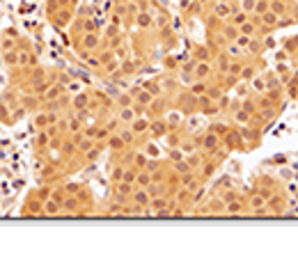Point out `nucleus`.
Listing matches in <instances>:
<instances>
[{
  "instance_id": "obj_1",
  "label": "nucleus",
  "mask_w": 298,
  "mask_h": 268,
  "mask_svg": "<svg viewBox=\"0 0 298 268\" xmlns=\"http://www.w3.org/2000/svg\"><path fill=\"white\" fill-rule=\"evenodd\" d=\"M170 108H172V97H168V94H163V97H156L149 106H147L145 115H149L152 119L156 117H165V113H168Z\"/></svg>"
},
{
  "instance_id": "obj_2",
  "label": "nucleus",
  "mask_w": 298,
  "mask_h": 268,
  "mask_svg": "<svg viewBox=\"0 0 298 268\" xmlns=\"http://www.w3.org/2000/svg\"><path fill=\"white\" fill-rule=\"evenodd\" d=\"M206 7H209V14H211L213 19H218V21H227L234 10L232 0H209Z\"/></svg>"
},
{
  "instance_id": "obj_3",
  "label": "nucleus",
  "mask_w": 298,
  "mask_h": 268,
  "mask_svg": "<svg viewBox=\"0 0 298 268\" xmlns=\"http://www.w3.org/2000/svg\"><path fill=\"white\" fill-rule=\"evenodd\" d=\"M220 142L229 154H232V151H245V140H243V135H241L238 129H229L227 133L220 138Z\"/></svg>"
},
{
  "instance_id": "obj_4",
  "label": "nucleus",
  "mask_w": 298,
  "mask_h": 268,
  "mask_svg": "<svg viewBox=\"0 0 298 268\" xmlns=\"http://www.w3.org/2000/svg\"><path fill=\"white\" fill-rule=\"evenodd\" d=\"M78 53H92V51H99L101 46V33L92 30V33H85L81 39H78Z\"/></svg>"
},
{
  "instance_id": "obj_5",
  "label": "nucleus",
  "mask_w": 298,
  "mask_h": 268,
  "mask_svg": "<svg viewBox=\"0 0 298 268\" xmlns=\"http://www.w3.org/2000/svg\"><path fill=\"white\" fill-rule=\"evenodd\" d=\"M60 119V113H53V110H44V108H39L37 113H35V129L42 131V129H49L51 124H55Z\"/></svg>"
},
{
  "instance_id": "obj_6",
  "label": "nucleus",
  "mask_w": 298,
  "mask_h": 268,
  "mask_svg": "<svg viewBox=\"0 0 298 268\" xmlns=\"http://www.w3.org/2000/svg\"><path fill=\"white\" fill-rule=\"evenodd\" d=\"M168 131H170V126H168V122H165V117H156V119H152L147 133H149V138L152 140H161V138L168 135Z\"/></svg>"
},
{
  "instance_id": "obj_7",
  "label": "nucleus",
  "mask_w": 298,
  "mask_h": 268,
  "mask_svg": "<svg viewBox=\"0 0 298 268\" xmlns=\"http://www.w3.org/2000/svg\"><path fill=\"white\" fill-rule=\"evenodd\" d=\"M37 67V53L33 49H19V67L17 69H33Z\"/></svg>"
},
{
  "instance_id": "obj_8",
  "label": "nucleus",
  "mask_w": 298,
  "mask_h": 268,
  "mask_svg": "<svg viewBox=\"0 0 298 268\" xmlns=\"http://www.w3.org/2000/svg\"><path fill=\"white\" fill-rule=\"evenodd\" d=\"M193 74H195V81H211L213 74H216V69H213L211 62H195Z\"/></svg>"
},
{
  "instance_id": "obj_9",
  "label": "nucleus",
  "mask_w": 298,
  "mask_h": 268,
  "mask_svg": "<svg viewBox=\"0 0 298 268\" xmlns=\"http://www.w3.org/2000/svg\"><path fill=\"white\" fill-rule=\"evenodd\" d=\"M275 188H277V181L273 177H261L259 181L255 183V193L264 195V197H268V195L275 193Z\"/></svg>"
},
{
  "instance_id": "obj_10",
  "label": "nucleus",
  "mask_w": 298,
  "mask_h": 268,
  "mask_svg": "<svg viewBox=\"0 0 298 268\" xmlns=\"http://www.w3.org/2000/svg\"><path fill=\"white\" fill-rule=\"evenodd\" d=\"M149 124H152V117H149V115H138V117L129 124V129L133 131L136 138H138V135H145L147 131H149Z\"/></svg>"
},
{
  "instance_id": "obj_11",
  "label": "nucleus",
  "mask_w": 298,
  "mask_h": 268,
  "mask_svg": "<svg viewBox=\"0 0 298 268\" xmlns=\"http://www.w3.org/2000/svg\"><path fill=\"white\" fill-rule=\"evenodd\" d=\"M71 110L74 113H81V110H90V92L83 90L78 94L71 97Z\"/></svg>"
},
{
  "instance_id": "obj_12",
  "label": "nucleus",
  "mask_w": 298,
  "mask_h": 268,
  "mask_svg": "<svg viewBox=\"0 0 298 268\" xmlns=\"http://www.w3.org/2000/svg\"><path fill=\"white\" fill-rule=\"evenodd\" d=\"M291 3L289 0H268V12L277 14V17H289L291 14Z\"/></svg>"
},
{
  "instance_id": "obj_13",
  "label": "nucleus",
  "mask_w": 298,
  "mask_h": 268,
  "mask_svg": "<svg viewBox=\"0 0 298 268\" xmlns=\"http://www.w3.org/2000/svg\"><path fill=\"white\" fill-rule=\"evenodd\" d=\"M236 213H248V206H245V197L238 195L236 199L225 204V215H236Z\"/></svg>"
},
{
  "instance_id": "obj_14",
  "label": "nucleus",
  "mask_w": 298,
  "mask_h": 268,
  "mask_svg": "<svg viewBox=\"0 0 298 268\" xmlns=\"http://www.w3.org/2000/svg\"><path fill=\"white\" fill-rule=\"evenodd\" d=\"M12 49H19V35H17V30L10 28V30L3 35V39H0V53L12 51Z\"/></svg>"
},
{
  "instance_id": "obj_15",
  "label": "nucleus",
  "mask_w": 298,
  "mask_h": 268,
  "mask_svg": "<svg viewBox=\"0 0 298 268\" xmlns=\"http://www.w3.org/2000/svg\"><path fill=\"white\" fill-rule=\"evenodd\" d=\"M65 85H62V83H58V81H53L51 83V87L46 92H44L42 94V103H49V101H55V99H60L62 97V94H65Z\"/></svg>"
},
{
  "instance_id": "obj_16",
  "label": "nucleus",
  "mask_w": 298,
  "mask_h": 268,
  "mask_svg": "<svg viewBox=\"0 0 298 268\" xmlns=\"http://www.w3.org/2000/svg\"><path fill=\"white\" fill-rule=\"evenodd\" d=\"M133 23H136L140 30H152V28H154V14H152V10L138 12L136 19H133Z\"/></svg>"
},
{
  "instance_id": "obj_17",
  "label": "nucleus",
  "mask_w": 298,
  "mask_h": 268,
  "mask_svg": "<svg viewBox=\"0 0 298 268\" xmlns=\"http://www.w3.org/2000/svg\"><path fill=\"white\" fill-rule=\"evenodd\" d=\"M126 147H129V145L122 140V135H119V133H110L108 140H106V149H108L110 154H119V151H124Z\"/></svg>"
},
{
  "instance_id": "obj_18",
  "label": "nucleus",
  "mask_w": 298,
  "mask_h": 268,
  "mask_svg": "<svg viewBox=\"0 0 298 268\" xmlns=\"http://www.w3.org/2000/svg\"><path fill=\"white\" fill-rule=\"evenodd\" d=\"M131 202L145 209V206H149V202H152V195H149V190H147V188L136 186V190H133V195H131Z\"/></svg>"
},
{
  "instance_id": "obj_19",
  "label": "nucleus",
  "mask_w": 298,
  "mask_h": 268,
  "mask_svg": "<svg viewBox=\"0 0 298 268\" xmlns=\"http://www.w3.org/2000/svg\"><path fill=\"white\" fill-rule=\"evenodd\" d=\"M42 215L44 218H55V215H62V204L60 202H55V199H46V202H44V209H42Z\"/></svg>"
},
{
  "instance_id": "obj_20",
  "label": "nucleus",
  "mask_w": 298,
  "mask_h": 268,
  "mask_svg": "<svg viewBox=\"0 0 298 268\" xmlns=\"http://www.w3.org/2000/svg\"><path fill=\"white\" fill-rule=\"evenodd\" d=\"M78 0H49L46 3V14L55 10H76Z\"/></svg>"
},
{
  "instance_id": "obj_21",
  "label": "nucleus",
  "mask_w": 298,
  "mask_h": 268,
  "mask_svg": "<svg viewBox=\"0 0 298 268\" xmlns=\"http://www.w3.org/2000/svg\"><path fill=\"white\" fill-rule=\"evenodd\" d=\"M51 140H53V135H51L46 129L37 131V135H35V149H37V151L49 149V147H51Z\"/></svg>"
},
{
  "instance_id": "obj_22",
  "label": "nucleus",
  "mask_w": 298,
  "mask_h": 268,
  "mask_svg": "<svg viewBox=\"0 0 298 268\" xmlns=\"http://www.w3.org/2000/svg\"><path fill=\"white\" fill-rule=\"evenodd\" d=\"M142 87H145V90L149 92L154 99H156V97H163V94H165L161 78H152V81H145V83H142Z\"/></svg>"
},
{
  "instance_id": "obj_23",
  "label": "nucleus",
  "mask_w": 298,
  "mask_h": 268,
  "mask_svg": "<svg viewBox=\"0 0 298 268\" xmlns=\"http://www.w3.org/2000/svg\"><path fill=\"white\" fill-rule=\"evenodd\" d=\"M250 92H252V94H255V97H259V94H266V81H264V74L261 76H252V78H250Z\"/></svg>"
},
{
  "instance_id": "obj_24",
  "label": "nucleus",
  "mask_w": 298,
  "mask_h": 268,
  "mask_svg": "<svg viewBox=\"0 0 298 268\" xmlns=\"http://www.w3.org/2000/svg\"><path fill=\"white\" fill-rule=\"evenodd\" d=\"M193 60L195 62H211L213 60V51L209 46H193Z\"/></svg>"
},
{
  "instance_id": "obj_25",
  "label": "nucleus",
  "mask_w": 298,
  "mask_h": 268,
  "mask_svg": "<svg viewBox=\"0 0 298 268\" xmlns=\"http://www.w3.org/2000/svg\"><path fill=\"white\" fill-rule=\"evenodd\" d=\"M238 33L248 35V37H259V26L255 23V19L250 17L245 23H241V26H238Z\"/></svg>"
},
{
  "instance_id": "obj_26",
  "label": "nucleus",
  "mask_w": 298,
  "mask_h": 268,
  "mask_svg": "<svg viewBox=\"0 0 298 268\" xmlns=\"http://www.w3.org/2000/svg\"><path fill=\"white\" fill-rule=\"evenodd\" d=\"M83 58V62H85L90 69H97L101 71V58H99V51H92V53H78Z\"/></svg>"
},
{
  "instance_id": "obj_27",
  "label": "nucleus",
  "mask_w": 298,
  "mask_h": 268,
  "mask_svg": "<svg viewBox=\"0 0 298 268\" xmlns=\"http://www.w3.org/2000/svg\"><path fill=\"white\" fill-rule=\"evenodd\" d=\"M124 170H126V165H122V163H113V165H108V179H110V183L122 181V177H124Z\"/></svg>"
},
{
  "instance_id": "obj_28",
  "label": "nucleus",
  "mask_w": 298,
  "mask_h": 268,
  "mask_svg": "<svg viewBox=\"0 0 298 268\" xmlns=\"http://www.w3.org/2000/svg\"><path fill=\"white\" fill-rule=\"evenodd\" d=\"M3 65H5L7 69H17L19 67V49L5 51V53H3Z\"/></svg>"
},
{
  "instance_id": "obj_29",
  "label": "nucleus",
  "mask_w": 298,
  "mask_h": 268,
  "mask_svg": "<svg viewBox=\"0 0 298 268\" xmlns=\"http://www.w3.org/2000/svg\"><path fill=\"white\" fill-rule=\"evenodd\" d=\"M275 76H277V78H280V83H282V85H287V83L291 81L293 71H291V67H289V65H284V62H280V65L275 67Z\"/></svg>"
},
{
  "instance_id": "obj_30",
  "label": "nucleus",
  "mask_w": 298,
  "mask_h": 268,
  "mask_svg": "<svg viewBox=\"0 0 298 268\" xmlns=\"http://www.w3.org/2000/svg\"><path fill=\"white\" fill-rule=\"evenodd\" d=\"M136 71H138V62H136V60H122V62H119L117 76H133Z\"/></svg>"
},
{
  "instance_id": "obj_31",
  "label": "nucleus",
  "mask_w": 298,
  "mask_h": 268,
  "mask_svg": "<svg viewBox=\"0 0 298 268\" xmlns=\"http://www.w3.org/2000/svg\"><path fill=\"white\" fill-rule=\"evenodd\" d=\"M232 119H234V124H238V126H245V124L252 122V115H250L248 110H243V108H238V110L232 113Z\"/></svg>"
},
{
  "instance_id": "obj_32",
  "label": "nucleus",
  "mask_w": 298,
  "mask_h": 268,
  "mask_svg": "<svg viewBox=\"0 0 298 268\" xmlns=\"http://www.w3.org/2000/svg\"><path fill=\"white\" fill-rule=\"evenodd\" d=\"M250 19V14H245V12H241L238 7H234L232 10V14H229V19H227V23H232V26H241V23H245Z\"/></svg>"
},
{
  "instance_id": "obj_33",
  "label": "nucleus",
  "mask_w": 298,
  "mask_h": 268,
  "mask_svg": "<svg viewBox=\"0 0 298 268\" xmlns=\"http://www.w3.org/2000/svg\"><path fill=\"white\" fill-rule=\"evenodd\" d=\"M250 94H252V92H250V83L248 81H238L236 85H234V97H236V99L243 101V99L250 97Z\"/></svg>"
},
{
  "instance_id": "obj_34",
  "label": "nucleus",
  "mask_w": 298,
  "mask_h": 268,
  "mask_svg": "<svg viewBox=\"0 0 298 268\" xmlns=\"http://www.w3.org/2000/svg\"><path fill=\"white\" fill-rule=\"evenodd\" d=\"M206 87H209V81H193L186 90H188L193 97H200V94H206Z\"/></svg>"
},
{
  "instance_id": "obj_35",
  "label": "nucleus",
  "mask_w": 298,
  "mask_h": 268,
  "mask_svg": "<svg viewBox=\"0 0 298 268\" xmlns=\"http://www.w3.org/2000/svg\"><path fill=\"white\" fill-rule=\"evenodd\" d=\"M152 183V172L147 170V167H142V170H138V174H136V186H140V188H147Z\"/></svg>"
},
{
  "instance_id": "obj_36",
  "label": "nucleus",
  "mask_w": 298,
  "mask_h": 268,
  "mask_svg": "<svg viewBox=\"0 0 298 268\" xmlns=\"http://www.w3.org/2000/svg\"><path fill=\"white\" fill-rule=\"evenodd\" d=\"M284 92H287V97L293 99V101H298V74L291 76V81L284 85Z\"/></svg>"
},
{
  "instance_id": "obj_37",
  "label": "nucleus",
  "mask_w": 298,
  "mask_h": 268,
  "mask_svg": "<svg viewBox=\"0 0 298 268\" xmlns=\"http://www.w3.org/2000/svg\"><path fill=\"white\" fill-rule=\"evenodd\" d=\"M147 161H149V156H147L145 151L136 149V154H133V163H131V165L138 167V170H142V167H147Z\"/></svg>"
},
{
  "instance_id": "obj_38",
  "label": "nucleus",
  "mask_w": 298,
  "mask_h": 268,
  "mask_svg": "<svg viewBox=\"0 0 298 268\" xmlns=\"http://www.w3.org/2000/svg\"><path fill=\"white\" fill-rule=\"evenodd\" d=\"M284 53H287L289 58L298 55V35H296V37H289L287 42H284Z\"/></svg>"
},
{
  "instance_id": "obj_39",
  "label": "nucleus",
  "mask_w": 298,
  "mask_h": 268,
  "mask_svg": "<svg viewBox=\"0 0 298 268\" xmlns=\"http://www.w3.org/2000/svg\"><path fill=\"white\" fill-rule=\"evenodd\" d=\"M119 135H122V140H124L129 147H133V142H136V133L129 129V126H119V131H117Z\"/></svg>"
},
{
  "instance_id": "obj_40",
  "label": "nucleus",
  "mask_w": 298,
  "mask_h": 268,
  "mask_svg": "<svg viewBox=\"0 0 298 268\" xmlns=\"http://www.w3.org/2000/svg\"><path fill=\"white\" fill-rule=\"evenodd\" d=\"M0 119H3L5 124H14V119H12V108L7 106L3 99H0Z\"/></svg>"
},
{
  "instance_id": "obj_41",
  "label": "nucleus",
  "mask_w": 298,
  "mask_h": 268,
  "mask_svg": "<svg viewBox=\"0 0 298 268\" xmlns=\"http://www.w3.org/2000/svg\"><path fill=\"white\" fill-rule=\"evenodd\" d=\"M266 12H268V0H257L255 10H252L250 17H261V14H266Z\"/></svg>"
},
{
  "instance_id": "obj_42",
  "label": "nucleus",
  "mask_w": 298,
  "mask_h": 268,
  "mask_svg": "<svg viewBox=\"0 0 298 268\" xmlns=\"http://www.w3.org/2000/svg\"><path fill=\"white\" fill-rule=\"evenodd\" d=\"M255 3H257V0H236V7L241 12H245V14H252V10H255Z\"/></svg>"
},
{
  "instance_id": "obj_43",
  "label": "nucleus",
  "mask_w": 298,
  "mask_h": 268,
  "mask_svg": "<svg viewBox=\"0 0 298 268\" xmlns=\"http://www.w3.org/2000/svg\"><path fill=\"white\" fill-rule=\"evenodd\" d=\"M108 135H110V131L106 129L103 124H99L97 133H94V142H106V140H108Z\"/></svg>"
},
{
  "instance_id": "obj_44",
  "label": "nucleus",
  "mask_w": 298,
  "mask_h": 268,
  "mask_svg": "<svg viewBox=\"0 0 298 268\" xmlns=\"http://www.w3.org/2000/svg\"><path fill=\"white\" fill-rule=\"evenodd\" d=\"M250 39H252V37H248V35H241V33H238L236 35V39H234V44H236V46H238V49H248V44H250Z\"/></svg>"
},
{
  "instance_id": "obj_45",
  "label": "nucleus",
  "mask_w": 298,
  "mask_h": 268,
  "mask_svg": "<svg viewBox=\"0 0 298 268\" xmlns=\"http://www.w3.org/2000/svg\"><path fill=\"white\" fill-rule=\"evenodd\" d=\"M229 129H232V126H225V124H218V122L209 126V131H213V133H216V135H220V138H222V135H225V133H227Z\"/></svg>"
},
{
  "instance_id": "obj_46",
  "label": "nucleus",
  "mask_w": 298,
  "mask_h": 268,
  "mask_svg": "<svg viewBox=\"0 0 298 268\" xmlns=\"http://www.w3.org/2000/svg\"><path fill=\"white\" fill-rule=\"evenodd\" d=\"M255 76V67L252 65H243V69H241V81H250Z\"/></svg>"
},
{
  "instance_id": "obj_47",
  "label": "nucleus",
  "mask_w": 298,
  "mask_h": 268,
  "mask_svg": "<svg viewBox=\"0 0 298 268\" xmlns=\"http://www.w3.org/2000/svg\"><path fill=\"white\" fill-rule=\"evenodd\" d=\"M142 151H145V154L149 156V158H158V147L154 145V142H147L145 149H142Z\"/></svg>"
},
{
  "instance_id": "obj_48",
  "label": "nucleus",
  "mask_w": 298,
  "mask_h": 268,
  "mask_svg": "<svg viewBox=\"0 0 298 268\" xmlns=\"http://www.w3.org/2000/svg\"><path fill=\"white\" fill-rule=\"evenodd\" d=\"M280 179H282V181H287V179H291V170H289V167L280 170Z\"/></svg>"
},
{
  "instance_id": "obj_49",
  "label": "nucleus",
  "mask_w": 298,
  "mask_h": 268,
  "mask_svg": "<svg viewBox=\"0 0 298 268\" xmlns=\"http://www.w3.org/2000/svg\"><path fill=\"white\" fill-rule=\"evenodd\" d=\"M291 17H293V21L298 23V3H293V7H291Z\"/></svg>"
}]
</instances>
